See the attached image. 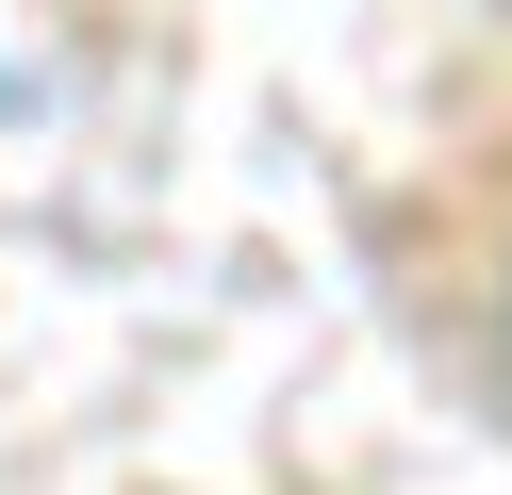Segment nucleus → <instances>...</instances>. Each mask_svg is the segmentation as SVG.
Instances as JSON below:
<instances>
[{
	"instance_id": "f257e3e1",
	"label": "nucleus",
	"mask_w": 512,
	"mask_h": 495,
	"mask_svg": "<svg viewBox=\"0 0 512 495\" xmlns=\"http://www.w3.org/2000/svg\"><path fill=\"white\" fill-rule=\"evenodd\" d=\"M463 363H479V396L512 413V248L479 264V297H463Z\"/></svg>"
}]
</instances>
